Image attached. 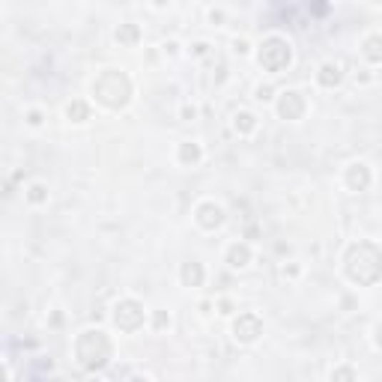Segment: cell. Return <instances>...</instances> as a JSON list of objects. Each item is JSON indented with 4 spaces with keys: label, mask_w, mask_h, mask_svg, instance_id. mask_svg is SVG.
<instances>
[{
    "label": "cell",
    "mask_w": 382,
    "mask_h": 382,
    "mask_svg": "<svg viewBox=\"0 0 382 382\" xmlns=\"http://www.w3.org/2000/svg\"><path fill=\"white\" fill-rule=\"evenodd\" d=\"M191 221L201 233H218L227 224V209L221 201H215V197H201L191 209Z\"/></svg>",
    "instance_id": "6"
},
{
    "label": "cell",
    "mask_w": 382,
    "mask_h": 382,
    "mask_svg": "<svg viewBox=\"0 0 382 382\" xmlns=\"http://www.w3.org/2000/svg\"><path fill=\"white\" fill-rule=\"evenodd\" d=\"M81 4H87V0H81Z\"/></svg>",
    "instance_id": "32"
},
{
    "label": "cell",
    "mask_w": 382,
    "mask_h": 382,
    "mask_svg": "<svg viewBox=\"0 0 382 382\" xmlns=\"http://www.w3.org/2000/svg\"><path fill=\"white\" fill-rule=\"evenodd\" d=\"M179 120H182V123L197 120V108H194V105H182V108H179Z\"/></svg>",
    "instance_id": "29"
},
{
    "label": "cell",
    "mask_w": 382,
    "mask_h": 382,
    "mask_svg": "<svg viewBox=\"0 0 382 382\" xmlns=\"http://www.w3.org/2000/svg\"><path fill=\"white\" fill-rule=\"evenodd\" d=\"M275 87L272 84H263V81H260V84H254V99H257V102H263V105H272V99H275Z\"/></svg>",
    "instance_id": "24"
},
{
    "label": "cell",
    "mask_w": 382,
    "mask_h": 382,
    "mask_svg": "<svg viewBox=\"0 0 382 382\" xmlns=\"http://www.w3.org/2000/svg\"><path fill=\"white\" fill-rule=\"evenodd\" d=\"M206 278H209V272L201 260H186L179 266V284L186 290H201L206 284Z\"/></svg>",
    "instance_id": "13"
},
{
    "label": "cell",
    "mask_w": 382,
    "mask_h": 382,
    "mask_svg": "<svg viewBox=\"0 0 382 382\" xmlns=\"http://www.w3.org/2000/svg\"><path fill=\"white\" fill-rule=\"evenodd\" d=\"M308 96L302 90H296V87H287V90H278L275 99H272V111L278 114V120H284V123H298V120H305V114H308Z\"/></svg>",
    "instance_id": "8"
},
{
    "label": "cell",
    "mask_w": 382,
    "mask_h": 382,
    "mask_svg": "<svg viewBox=\"0 0 382 382\" xmlns=\"http://www.w3.org/2000/svg\"><path fill=\"white\" fill-rule=\"evenodd\" d=\"M0 379H12V371L6 368V364H4V361H0Z\"/></svg>",
    "instance_id": "31"
},
{
    "label": "cell",
    "mask_w": 382,
    "mask_h": 382,
    "mask_svg": "<svg viewBox=\"0 0 382 382\" xmlns=\"http://www.w3.org/2000/svg\"><path fill=\"white\" fill-rule=\"evenodd\" d=\"M230 129H233V135L236 138H254L257 135V129H260V117L254 111H248V108H239L233 111V117H230Z\"/></svg>",
    "instance_id": "14"
},
{
    "label": "cell",
    "mask_w": 382,
    "mask_h": 382,
    "mask_svg": "<svg viewBox=\"0 0 382 382\" xmlns=\"http://www.w3.org/2000/svg\"><path fill=\"white\" fill-rule=\"evenodd\" d=\"M206 21H209L212 27H224L227 12H224V9H209V12H206Z\"/></svg>",
    "instance_id": "27"
},
{
    "label": "cell",
    "mask_w": 382,
    "mask_h": 382,
    "mask_svg": "<svg viewBox=\"0 0 382 382\" xmlns=\"http://www.w3.org/2000/svg\"><path fill=\"white\" fill-rule=\"evenodd\" d=\"M230 51H233L236 57H251L254 45H251V39H245V36H236L233 42H230Z\"/></svg>",
    "instance_id": "23"
},
{
    "label": "cell",
    "mask_w": 382,
    "mask_h": 382,
    "mask_svg": "<svg viewBox=\"0 0 382 382\" xmlns=\"http://www.w3.org/2000/svg\"><path fill=\"white\" fill-rule=\"evenodd\" d=\"M221 263L227 266L230 272H245L248 266L254 263V245L248 242V239H233V242H227V245H224V251H221Z\"/></svg>",
    "instance_id": "10"
},
{
    "label": "cell",
    "mask_w": 382,
    "mask_h": 382,
    "mask_svg": "<svg viewBox=\"0 0 382 382\" xmlns=\"http://www.w3.org/2000/svg\"><path fill=\"white\" fill-rule=\"evenodd\" d=\"M146 305L138 296H120L117 302L111 305V326L120 331V335H138L146 326Z\"/></svg>",
    "instance_id": "5"
},
{
    "label": "cell",
    "mask_w": 382,
    "mask_h": 382,
    "mask_svg": "<svg viewBox=\"0 0 382 382\" xmlns=\"http://www.w3.org/2000/svg\"><path fill=\"white\" fill-rule=\"evenodd\" d=\"M281 275L290 278V281H296L298 275H302V266H298L296 260H293V263H284V266H281Z\"/></svg>",
    "instance_id": "28"
},
{
    "label": "cell",
    "mask_w": 382,
    "mask_h": 382,
    "mask_svg": "<svg viewBox=\"0 0 382 382\" xmlns=\"http://www.w3.org/2000/svg\"><path fill=\"white\" fill-rule=\"evenodd\" d=\"M114 338L108 335L105 328L99 326H87L81 328L75 341H72V358L75 364L84 373H93V376H102L111 364H114Z\"/></svg>",
    "instance_id": "2"
},
{
    "label": "cell",
    "mask_w": 382,
    "mask_h": 382,
    "mask_svg": "<svg viewBox=\"0 0 382 382\" xmlns=\"http://www.w3.org/2000/svg\"><path fill=\"white\" fill-rule=\"evenodd\" d=\"M341 272L343 278L356 287H376L382 278V251L373 239H358L350 242L341 257Z\"/></svg>",
    "instance_id": "3"
},
{
    "label": "cell",
    "mask_w": 382,
    "mask_h": 382,
    "mask_svg": "<svg viewBox=\"0 0 382 382\" xmlns=\"http://www.w3.org/2000/svg\"><path fill=\"white\" fill-rule=\"evenodd\" d=\"M346 81V69H343V63L338 60H323L317 66V72H313V84H317L320 90H338L341 84Z\"/></svg>",
    "instance_id": "11"
},
{
    "label": "cell",
    "mask_w": 382,
    "mask_h": 382,
    "mask_svg": "<svg viewBox=\"0 0 382 382\" xmlns=\"http://www.w3.org/2000/svg\"><path fill=\"white\" fill-rule=\"evenodd\" d=\"M159 48H161V54H164V57H171V60L182 54V42H179V39H164Z\"/></svg>",
    "instance_id": "26"
},
{
    "label": "cell",
    "mask_w": 382,
    "mask_h": 382,
    "mask_svg": "<svg viewBox=\"0 0 382 382\" xmlns=\"http://www.w3.org/2000/svg\"><path fill=\"white\" fill-rule=\"evenodd\" d=\"M63 117L69 120L72 126H84V123L93 120V102L90 99H72V102H66Z\"/></svg>",
    "instance_id": "15"
},
{
    "label": "cell",
    "mask_w": 382,
    "mask_h": 382,
    "mask_svg": "<svg viewBox=\"0 0 382 382\" xmlns=\"http://www.w3.org/2000/svg\"><path fill=\"white\" fill-rule=\"evenodd\" d=\"M212 308H215V313H218V317H224V320H230V317H233V313L239 311L236 302H233L230 296H218V298L212 302Z\"/></svg>",
    "instance_id": "21"
},
{
    "label": "cell",
    "mask_w": 382,
    "mask_h": 382,
    "mask_svg": "<svg viewBox=\"0 0 382 382\" xmlns=\"http://www.w3.org/2000/svg\"><path fill=\"white\" fill-rule=\"evenodd\" d=\"M146 328L156 331V335H168V331L174 328V317L168 308H149L146 311Z\"/></svg>",
    "instance_id": "19"
},
{
    "label": "cell",
    "mask_w": 382,
    "mask_h": 382,
    "mask_svg": "<svg viewBox=\"0 0 382 382\" xmlns=\"http://www.w3.org/2000/svg\"><path fill=\"white\" fill-rule=\"evenodd\" d=\"M263 317L257 311H236L230 317V338L239 346H254L263 338Z\"/></svg>",
    "instance_id": "7"
},
{
    "label": "cell",
    "mask_w": 382,
    "mask_h": 382,
    "mask_svg": "<svg viewBox=\"0 0 382 382\" xmlns=\"http://www.w3.org/2000/svg\"><path fill=\"white\" fill-rule=\"evenodd\" d=\"M361 57H364V63H368L371 69H376V66L382 63V36H379V30H371L368 36L361 39Z\"/></svg>",
    "instance_id": "18"
},
{
    "label": "cell",
    "mask_w": 382,
    "mask_h": 382,
    "mask_svg": "<svg viewBox=\"0 0 382 382\" xmlns=\"http://www.w3.org/2000/svg\"><path fill=\"white\" fill-rule=\"evenodd\" d=\"M45 123H48V114L42 108H27L24 111V126L27 129H42Z\"/></svg>",
    "instance_id": "22"
},
{
    "label": "cell",
    "mask_w": 382,
    "mask_h": 382,
    "mask_svg": "<svg viewBox=\"0 0 382 382\" xmlns=\"http://www.w3.org/2000/svg\"><path fill=\"white\" fill-rule=\"evenodd\" d=\"M328 379L331 382H356L358 379V368H353V364H335V368L328 371Z\"/></svg>",
    "instance_id": "20"
},
{
    "label": "cell",
    "mask_w": 382,
    "mask_h": 382,
    "mask_svg": "<svg viewBox=\"0 0 382 382\" xmlns=\"http://www.w3.org/2000/svg\"><path fill=\"white\" fill-rule=\"evenodd\" d=\"M174 161L179 164V168H201V164L206 161V149L201 141H179L176 149H174Z\"/></svg>",
    "instance_id": "12"
},
{
    "label": "cell",
    "mask_w": 382,
    "mask_h": 382,
    "mask_svg": "<svg viewBox=\"0 0 382 382\" xmlns=\"http://www.w3.org/2000/svg\"><path fill=\"white\" fill-rule=\"evenodd\" d=\"M135 99V81L126 69H117V66H105L90 78V102L99 105L102 111L120 114L131 105Z\"/></svg>",
    "instance_id": "1"
},
{
    "label": "cell",
    "mask_w": 382,
    "mask_h": 382,
    "mask_svg": "<svg viewBox=\"0 0 382 382\" xmlns=\"http://www.w3.org/2000/svg\"><path fill=\"white\" fill-rule=\"evenodd\" d=\"M251 57L257 60V66L266 72V75H281L293 69L296 63V48L287 36H281V33H266V36L254 45Z\"/></svg>",
    "instance_id": "4"
},
{
    "label": "cell",
    "mask_w": 382,
    "mask_h": 382,
    "mask_svg": "<svg viewBox=\"0 0 382 382\" xmlns=\"http://www.w3.org/2000/svg\"><path fill=\"white\" fill-rule=\"evenodd\" d=\"M48 201H51V189H48V182H42V179L27 182V189H24V203H27L30 209H42V206H48Z\"/></svg>",
    "instance_id": "16"
},
{
    "label": "cell",
    "mask_w": 382,
    "mask_h": 382,
    "mask_svg": "<svg viewBox=\"0 0 382 382\" xmlns=\"http://www.w3.org/2000/svg\"><path fill=\"white\" fill-rule=\"evenodd\" d=\"M209 51H212V45H209L206 39H197V42H191V45H189V57H194V60L209 57Z\"/></svg>",
    "instance_id": "25"
},
{
    "label": "cell",
    "mask_w": 382,
    "mask_h": 382,
    "mask_svg": "<svg viewBox=\"0 0 382 382\" xmlns=\"http://www.w3.org/2000/svg\"><path fill=\"white\" fill-rule=\"evenodd\" d=\"M174 0H149V6H153L156 12H164V9H171Z\"/></svg>",
    "instance_id": "30"
},
{
    "label": "cell",
    "mask_w": 382,
    "mask_h": 382,
    "mask_svg": "<svg viewBox=\"0 0 382 382\" xmlns=\"http://www.w3.org/2000/svg\"><path fill=\"white\" fill-rule=\"evenodd\" d=\"M373 168H371V161H361V159H356V161H350L343 168V174H341V182H343V189L350 191V194H364V191H371V186H373Z\"/></svg>",
    "instance_id": "9"
},
{
    "label": "cell",
    "mask_w": 382,
    "mask_h": 382,
    "mask_svg": "<svg viewBox=\"0 0 382 382\" xmlns=\"http://www.w3.org/2000/svg\"><path fill=\"white\" fill-rule=\"evenodd\" d=\"M114 42H117L120 48H138L144 42V30L141 24L135 21H123L117 30H114Z\"/></svg>",
    "instance_id": "17"
}]
</instances>
